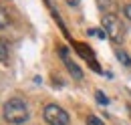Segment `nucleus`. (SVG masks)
Wrapping results in <instances>:
<instances>
[{
	"instance_id": "1",
	"label": "nucleus",
	"mask_w": 131,
	"mask_h": 125,
	"mask_svg": "<svg viewBox=\"0 0 131 125\" xmlns=\"http://www.w3.org/2000/svg\"><path fill=\"white\" fill-rule=\"evenodd\" d=\"M2 111H4V119L12 125H20L28 119V107H26V103L22 99H16V97L8 99L4 103V109Z\"/></svg>"
},
{
	"instance_id": "5",
	"label": "nucleus",
	"mask_w": 131,
	"mask_h": 125,
	"mask_svg": "<svg viewBox=\"0 0 131 125\" xmlns=\"http://www.w3.org/2000/svg\"><path fill=\"white\" fill-rule=\"evenodd\" d=\"M99 2V8L101 10H105V14H115V10H117V0H97Z\"/></svg>"
},
{
	"instance_id": "8",
	"label": "nucleus",
	"mask_w": 131,
	"mask_h": 125,
	"mask_svg": "<svg viewBox=\"0 0 131 125\" xmlns=\"http://www.w3.org/2000/svg\"><path fill=\"white\" fill-rule=\"evenodd\" d=\"M6 57H8V45L0 38V61H4Z\"/></svg>"
},
{
	"instance_id": "7",
	"label": "nucleus",
	"mask_w": 131,
	"mask_h": 125,
	"mask_svg": "<svg viewBox=\"0 0 131 125\" xmlns=\"http://www.w3.org/2000/svg\"><path fill=\"white\" fill-rule=\"evenodd\" d=\"M6 26H8V12L0 6V30H2V28H6Z\"/></svg>"
},
{
	"instance_id": "2",
	"label": "nucleus",
	"mask_w": 131,
	"mask_h": 125,
	"mask_svg": "<svg viewBox=\"0 0 131 125\" xmlns=\"http://www.w3.org/2000/svg\"><path fill=\"white\" fill-rule=\"evenodd\" d=\"M103 30L113 43H123L125 38V26L121 24V18L117 14H105L103 16Z\"/></svg>"
},
{
	"instance_id": "12",
	"label": "nucleus",
	"mask_w": 131,
	"mask_h": 125,
	"mask_svg": "<svg viewBox=\"0 0 131 125\" xmlns=\"http://www.w3.org/2000/svg\"><path fill=\"white\" fill-rule=\"evenodd\" d=\"M67 2H69L71 6H79V2H81V0H67Z\"/></svg>"
},
{
	"instance_id": "9",
	"label": "nucleus",
	"mask_w": 131,
	"mask_h": 125,
	"mask_svg": "<svg viewBox=\"0 0 131 125\" xmlns=\"http://www.w3.org/2000/svg\"><path fill=\"white\" fill-rule=\"evenodd\" d=\"M95 97H97V101L101 103V105H107V103H109V99L103 95V91H97V93H95Z\"/></svg>"
},
{
	"instance_id": "6",
	"label": "nucleus",
	"mask_w": 131,
	"mask_h": 125,
	"mask_svg": "<svg viewBox=\"0 0 131 125\" xmlns=\"http://www.w3.org/2000/svg\"><path fill=\"white\" fill-rule=\"evenodd\" d=\"M115 55H117V59H119V61L123 62L125 67H131V59H129V55H127L125 50H117Z\"/></svg>"
},
{
	"instance_id": "3",
	"label": "nucleus",
	"mask_w": 131,
	"mask_h": 125,
	"mask_svg": "<svg viewBox=\"0 0 131 125\" xmlns=\"http://www.w3.org/2000/svg\"><path fill=\"white\" fill-rule=\"evenodd\" d=\"M45 121L50 125H69V115L59 105H47L45 107Z\"/></svg>"
},
{
	"instance_id": "11",
	"label": "nucleus",
	"mask_w": 131,
	"mask_h": 125,
	"mask_svg": "<svg viewBox=\"0 0 131 125\" xmlns=\"http://www.w3.org/2000/svg\"><path fill=\"white\" fill-rule=\"evenodd\" d=\"M123 14H125V18L131 20V4H125V6H123Z\"/></svg>"
},
{
	"instance_id": "4",
	"label": "nucleus",
	"mask_w": 131,
	"mask_h": 125,
	"mask_svg": "<svg viewBox=\"0 0 131 125\" xmlns=\"http://www.w3.org/2000/svg\"><path fill=\"white\" fill-rule=\"evenodd\" d=\"M59 55H61V59L65 61V65H67V69H69V73L73 75L75 79H83V73H81V69L77 67V62H73L71 59H69V55H67V48H59Z\"/></svg>"
},
{
	"instance_id": "10",
	"label": "nucleus",
	"mask_w": 131,
	"mask_h": 125,
	"mask_svg": "<svg viewBox=\"0 0 131 125\" xmlns=\"http://www.w3.org/2000/svg\"><path fill=\"white\" fill-rule=\"evenodd\" d=\"M87 125H105V123H103V121H99L95 115H89V117H87Z\"/></svg>"
}]
</instances>
